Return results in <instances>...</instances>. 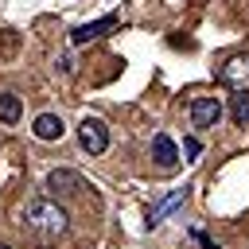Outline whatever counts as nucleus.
<instances>
[{
  "mask_svg": "<svg viewBox=\"0 0 249 249\" xmlns=\"http://www.w3.org/2000/svg\"><path fill=\"white\" fill-rule=\"evenodd\" d=\"M152 160H156L160 167H175L179 152H175V144H171V136H167V132H160V136L152 140Z\"/></svg>",
  "mask_w": 249,
  "mask_h": 249,
  "instance_id": "1a4fd4ad",
  "label": "nucleus"
},
{
  "mask_svg": "<svg viewBox=\"0 0 249 249\" xmlns=\"http://www.w3.org/2000/svg\"><path fill=\"white\" fill-rule=\"evenodd\" d=\"M187 191H191V187H175L171 195H163V198H160V202L152 206V214H148V226H160V222H163V218H167V214H171L175 206H183Z\"/></svg>",
  "mask_w": 249,
  "mask_h": 249,
  "instance_id": "0eeeda50",
  "label": "nucleus"
},
{
  "mask_svg": "<svg viewBox=\"0 0 249 249\" xmlns=\"http://www.w3.org/2000/svg\"><path fill=\"white\" fill-rule=\"evenodd\" d=\"M233 121H237L241 128H249V93L233 97Z\"/></svg>",
  "mask_w": 249,
  "mask_h": 249,
  "instance_id": "9b49d317",
  "label": "nucleus"
},
{
  "mask_svg": "<svg viewBox=\"0 0 249 249\" xmlns=\"http://www.w3.org/2000/svg\"><path fill=\"white\" fill-rule=\"evenodd\" d=\"M23 222H27V230H35L39 237H58V233H66V226H70L66 210H62L58 202H51V198H35V202H27Z\"/></svg>",
  "mask_w": 249,
  "mask_h": 249,
  "instance_id": "f257e3e1",
  "label": "nucleus"
},
{
  "mask_svg": "<svg viewBox=\"0 0 249 249\" xmlns=\"http://www.w3.org/2000/svg\"><path fill=\"white\" fill-rule=\"evenodd\" d=\"M222 121V101L218 97H191V124L195 128H214Z\"/></svg>",
  "mask_w": 249,
  "mask_h": 249,
  "instance_id": "20e7f679",
  "label": "nucleus"
},
{
  "mask_svg": "<svg viewBox=\"0 0 249 249\" xmlns=\"http://www.w3.org/2000/svg\"><path fill=\"white\" fill-rule=\"evenodd\" d=\"M222 86H230L233 93H249V54H230L218 70Z\"/></svg>",
  "mask_w": 249,
  "mask_h": 249,
  "instance_id": "7ed1b4c3",
  "label": "nucleus"
},
{
  "mask_svg": "<svg viewBox=\"0 0 249 249\" xmlns=\"http://www.w3.org/2000/svg\"><path fill=\"white\" fill-rule=\"evenodd\" d=\"M195 241H198V245H202V249H218V241H210V237H206V233H195Z\"/></svg>",
  "mask_w": 249,
  "mask_h": 249,
  "instance_id": "ddd939ff",
  "label": "nucleus"
},
{
  "mask_svg": "<svg viewBox=\"0 0 249 249\" xmlns=\"http://www.w3.org/2000/svg\"><path fill=\"white\" fill-rule=\"evenodd\" d=\"M47 191H54V195H82V191H86V179H82L78 171L54 167V171L47 175Z\"/></svg>",
  "mask_w": 249,
  "mask_h": 249,
  "instance_id": "39448f33",
  "label": "nucleus"
},
{
  "mask_svg": "<svg viewBox=\"0 0 249 249\" xmlns=\"http://www.w3.org/2000/svg\"><path fill=\"white\" fill-rule=\"evenodd\" d=\"M23 113V101L16 93H0V124H16Z\"/></svg>",
  "mask_w": 249,
  "mask_h": 249,
  "instance_id": "9d476101",
  "label": "nucleus"
},
{
  "mask_svg": "<svg viewBox=\"0 0 249 249\" xmlns=\"http://www.w3.org/2000/svg\"><path fill=\"white\" fill-rule=\"evenodd\" d=\"M183 152H187V156H198V152H202V144H198L195 136H187V140H183Z\"/></svg>",
  "mask_w": 249,
  "mask_h": 249,
  "instance_id": "f8f14e48",
  "label": "nucleus"
},
{
  "mask_svg": "<svg viewBox=\"0 0 249 249\" xmlns=\"http://www.w3.org/2000/svg\"><path fill=\"white\" fill-rule=\"evenodd\" d=\"M0 249H12V245H0Z\"/></svg>",
  "mask_w": 249,
  "mask_h": 249,
  "instance_id": "4468645a",
  "label": "nucleus"
},
{
  "mask_svg": "<svg viewBox=\"0 0 249 249\" xmlns=\"http://www.w3.org/2000/svg\"><path fill=\"white\" fill-rule=\"evenodd\" d=\"M78 144H82L89 156H101V152L109 148V128H105V121H101V117H82V124H78Z\"/></svg>",
  "mask_w": 249,
  "mask_h": 249,
  "instance_id": "f03ea898",
  "label": "nucleus"
},
{
  "mask_svg": "<svg viewBox=\"0 0 249 249\" xmlns=\"http://www.w3.org/2000/svg\"><path fill=\"white\" fill-rule=\"evenodd\" d=\"M117 27V16L109 12V16H101V19H93V23H82V27H74L70 31V43L74 47H82V43H89V39H101L105 31H113Z\"/></svg>",
  "mask_w": 249,
  "mask_h": 249,
  "instance_id": "423d86ee",
  "label": "nucleus"
},
{
  "mask_svg": "<svg viewBox=\"0 0 249 249\" xmlns=\"http://www.w3.org/2000/svg\"><path fill=\"white\" fill-rule=\"evenodd\" d=\"M31 132H35L39 140H58V136H62V117H54V113H39L35 124H31Z\"/></svg>",
  "mask_w": 249,
  "mask_h": 249,
  "instance_id": "6e6552de",
  "label": "nucleus"
}]
</instances>
